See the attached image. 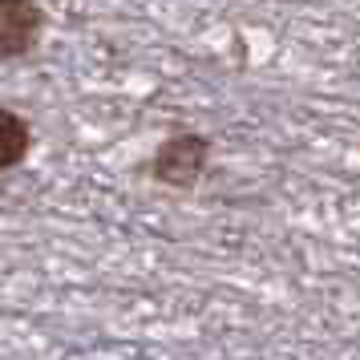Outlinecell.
Returning a JSON list of instances; mask_svg holds the SVG:
<instances>
[{"instance_id": "7a4b0ae2", "label": "cell", "mask_w": 360, "mask_h": 360, "mask_svg": "<svg viewBox=\"0 0 360 360\" xmlns=\"http://www.w3.org/2000/svg\"><path fill=\"white\" fill-rule=\"evenodd\" d=\"M45 33V8L37 0H0V61L25 57Z\"/></svg>"}, {"instance_id": "3957f363", "label": "cell", "mask_w": 360, "mask_h": 360, "mask_svg": "<svg viewBox=\"0 0 360 360\" xmlns=\"http://www.w3.org/2000/svg\"><path fill=\"white\" fill-rule=\"evenodd\" d=\"M33 150V130L29 122L13 110L0 105V170H17Z\"/></svg>"}, {"instance_id": "6da1fadb", "label": "cell", "mask_w": 360, "mask_h": 360, "mask_svg": "<svg viewBox=\"0 0 360 360\" xmlns=\"http://www.w3.org/2000/svg\"><path fill=\"white\" fill-rule=\"evenodd\" d=\"M207 158H211V142L202 134H170L158 154H154V179L174 191H191L202 174H207Z\"/></svg>"}]
</instances>
